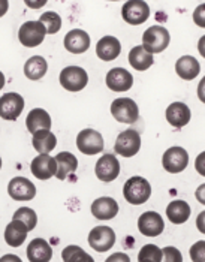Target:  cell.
I'll return each instance as SVG.
<instances>
[{
  "mask_svg": "<svg viewBox=\"0 0 205 262\" xmlns=\"http://www.w3.org/2000/svg\"><path fill=\"white\" fill-rule=\"evenodd\" d=\"M123 196L132 205H141L150 200L151 186L144 177H130L123 186Z\"/></svg>",
  "mask_w": 205,
  "mask_h": 262,
  "instance_id": "cell-1",
  "label": "cell"
},
{
  "mask_svg": "<svg viewBox=\"0 0 205 262\" xmlns=\"http://www.w3.org/2000/svg\"><path fill=\"white\" fill-rule=\"evenodd\" d=\"M169 32L162 27V26H151L148 27L143 35V47L144 50L148 54H157L166 50V47L169 45Z\"/></svg>",
  "mask_w": 205,
  "mask_h": 262,
  "instance_id": "cell-2",
  "label": "cell"
},
{
  "mask_svg": "<svg viewBox=\"0 0 205 262\" xmlns=\"http://www.w3.org/2000/svg\"><path fill=\"white\" fill-rule=\"evenodd\" d=\"M111 114L114 119L120 123L132 124L138 120L140 117V110L136 102L130 98H119L111 103Z\"/></svg>",
  "mask_w": 205,
  "mask_h": 262,
  "instance_id": "cell-3",
  "label": "cell"
},
{
  "mask_svg": "<svg viewBox=\"0 0 205 262\" xmlns=\"http://www.w3.org/2000/svg\"><path fill=\"white\" fill-rule=\"evenodd\" d=\"M140 148H141V137H140L138 130H135V129H127V130L122 132L117 137V141L114 145L116 153L123 158H132V156L138 155Z\"/></svg>",
  "mask_w": 205,
  "mask_h": 262,
  "instance_id": "cell-4",
  "label": "cell"
},
{
  "mask_svg": "<svg viewBox=\"0 0 205 262\" xmlns=\"http://www.w3.org/2000/svg\"><path fill=\"white\" fill-rule=\"evenodd\" d=\"M45 35H47L45 27L39 21H27L21 26L20 30H18V39L27 48L39 47L43 42Z\"/></svg>",
  "mask_w": 205,
  "mask_h": 262,
  "instance_id": "cell-5",
  "label": "cell"
},
{
  "mask_svg": "<svg viewBox=\"0 0 205 262\" xmlns=\"http://www.w3.org/2000/svg\"><path fill=\"white\" fill-rule=\"evenodd\" d=\"M87 82L88 75L80 66H67L60 72V84L67 92H80Z\"/></svg>",
  "mask_w": 205,
  "mask_h": 262,
  "instance_id": "cell-6",
  "label": "cell"
},
{
  "mask_svg": "<svg viewBox=\"0 0 205 262\" xmlns=\"http://www.w3.org/2000/svg\"><path fill=\"white\" fill-rule=\"evenodd\" d=\"M116 243V232L109 226H95L88 234V244L93 250L108 252Z\"/></svg>",
  "mask_w": 205,
  "mask_h": 262,
  "instance_id": "cell-7",
  "label": "cell"
},
{
  "mask_svg": "<svg viewBox=\"0 0 205 262\" xmlns=\"http://www.w3.org/2000/svg\"><path fill=\"white\" fill-rule=\"evenodd\" d=\"M77 147L82 155L93 156L99 155L103 150V138L98 130L84 129L77 137Z\"/></svg>",
  "mask_w": 205,
  "mask_h": 262,
  "instance_id": "cell-8",
  "label": "cell"
},
{
  "mask_svg": "<svg viewBox=\"0 0 205 262\" xmlns=\"http://www.w3.org/2000/svg\"><path fill=\"white\" fill-rule=\"evenodd\" d=\"M122 15L126 23L130 26H140L150 17V8L144 0H129L123 5Z\"/></svg>",
  "mask_w": 205,
  "mask_h": 262,
  "instance_id": "cell-9",
  "label": "cell"
},
{
  "mask_svg": "<svg viewBox=\"0 0 205 262\" xmlns=\"http://www.w3.org/2000/svg\"><path fill=\"white\" fill-rule=\"evenodd\" d=\"M24 110V99L18 93H6L0 98V117L3 120H17Z\"/></svg>",
  "mask_w": 205,
  "mask_h": 262,
  "instance_id": "cell-10",
  "label": "cell"
},
{
  "mask_svg": "<svg viewBox=\"0 0 205 262\" xmlns=\"http://www.w3.org/2000/svg\"><path fill=\"white\" fill-rule=\"evenodd\" d=\"M189 163V155L183 147H171L165 151L162 158V165L165 171L171 174H178L185 171Z\"/></svg>",
  "mask_w": 205,
  "mask_h": 262,
  "instance_id": "cell-11",
  "label": "cell"
},
{
  "mask_svg": "<svg viewBox=\"0 0 205 262\" xmlns=\"http://www.w3.org/2000/svg\"><path fill=\"white\" fill-rule=\"evenodd\" d=\"M95 172L101 182H114L120 174V162L116 158V155H111V153L103 155L102 158L96 162Z\"/></svg>",
  "mask_w": 205,
  "mask_h": 262,
  "instance_id": "cell-12",
  "label": "cell"
},
{
  "mask_svg": "<svg viewBox=\"0 0 205 262\" xmlns=\"http://www.w3.org/2000/svg\"><path fill=\"white\" fill-rule=\"evenodd\" d=\"M8 193L15 201H30L36 196V187L29 179L15 177L8 184Z\"/></svg>",
  "mask_w": 205,
  "mask_h": 262,
  "instance_id": "cell-13",
  "label": "cell"
},
{
  "mask_svg": "<svg viewBox=\"0 0 205 262\" xmlns=\"http://www.w3.org/2000/svg\"><path fill=\"white\" fill-rule=\"evenodd\" d=\"M162 216L156 211H145L138 219V229L145 237H159L164 232Z\"/></svg>",
  "mask_w": 205,
  "mask_h": 262,
  "instance_id": "cell-14",
  "label": "cell"
},
{
  "mask_svg": "<svg viewBox=\"0 0 205 262\" xmlns=\"http://www.w3.org/2000/svg\"><path fill=\"white\" fill-rule=\"evenodd\" d=\"M30 169L32 174L39 179V180H48L51 177L56 176L57 172V165H56V159L50 155H39L36 156L32 163H30Z\"/></svg>",
  "mask_w": 205,
  "mask_h": 262,
  "instance_id": "cell-15",
  "label": "cell"
},
{
  "mask_svg": "<svg viewBox=\"0 0 205 262\" xmlns=\"http://www.w3.org/2000/svg\"><path fill=\"white\" fill-rule=\"evenodd\" d=\"M106 85L112 92H127L133 85V77L123 68H114L106 74Z\"/></svg>",
  "mask_w": 205,
  "mask_h": 262,
  "instance_id": "cell-16",
  "label": "cell"
},
{
  "mask_svg": "<svg viewBox=\"0 0 205 262\" xmlns=\"http://www.w3.org/2000/svg\"><path fill=\"white\" fill-rule=\"evenodd\" d=\"M64 48L72 54H82L90 48V35L81 29H74L64 36Z\"/></svg>",
  "mask_w": 205,
  "mask_h": 262,
  "instance_id": "cell-17",
  "label": "cell"
},
{
  "mask_svg": "<svg viewBox=\"0 0 205 262\" xmlns=\"http://www.w3.org/2000/svg\"><path fill=\"white\" fill-rule=\"evenodd\" d=\"M119 213V204L114 198L102 196L92 204V214L99 221H111Z\"/></svg>",
  "mask_w": 205,
  "mask_h": 262,
  "instance_id": "cell-18",
  "label": "cell"
},
{
  "mask_svg": "<svg viewBox=\"0 0 205 262\" xmlns=\"http://www.w3.org/2000/svg\"><path fill=\"white\" fill-rule=\"evenodd\" d=\"M122 53V43L114 36H103L96 45V54L103 61L116 60Z\"/></svg>",
  "mask_w": 205,
  "mask_h": 262,
  "instance_id": "cell-19",
  "label": "cell"
},
{
  "mask_svg": "<svg viewBox=\"0 0 205 262\" xmlns=\"http://www.w3.org/2000/svg\"><path fill=\"white\" fill-rule=\"evenodd\" d=\"M190 110L183 102H174L166 108V120L174 127L180 129L185 127L186 124L190 121Z\"/></svg>",
  "mask_w": 205,
  "mask_h": 262,
  "instance_id": "cell-20",
  "label": "cell"
},
{
  "mask_svg": "<svg viewBox=\"0 0 205 262\" xmlns=\"http://www.w3.org/2000/svg\"><path fill=\"white\" fill-rule=\"evenodd\" d=\"M27 258L30 262H50L53 249L43 238H35L27 246Z\"/></svg>",
  "mask_w": 205,
  "mask_h": 262,
  "instance_id": "cell-21",
  "label": "cell"
},
{
  "mask_svg": "<svg viewBox=\"0 0 205 262\" xmlns=\"http://www.w3.org/2000/svg\"><path fill=\"white\" fill-rule=\"evenodd\" d=\"M26 126L30 134H36L39 130H50L51 129V117L45 110L35 108L27 114Z\"/></svg>",
  "mask_w": 205,
  "mask_h": 262,
  "instance_id": "cell-22",
  "label": "cell"
},
{
  "mask_svg": "<svg viewBox=\"0 0 205 262\" xmlns=\"http://www.w3.org/2000/svg\"><path fill=\"white\" fill-rule=\"evenodd\" d=\"M175 72L180 78L186 81L195 80L198 77V74L201 72L199 61L193 56H183L175 63Z\"/></svg>",
  "mask_w": 205,
  "mask_h": 262,
  "instance_id": "cell-23",
  "label": "cell"
},
{
  "mask_svg": "<svg viewBox=\"0 0 205 262\" xmlns=\"http://www.w3.org/2000/svg\"><path fill=\"white\" fill-rule=\"evenodd\" d=\"M56 165H57V172L56 177L59 180L67 179L71 174H74L78 168V159L75 158V155L69 153V151H62L59 153L56 158Z\"/></svg>",
  "mask_w": 205,
  "mask_h": 262,
  "instance_id": "cell-24",
  "label": "cell"
},
{
  "mask_svg": "<svg viewBox=\"0 0 205 262\" xmlns=\"http://www.w3.org/2000/svg\"><path fill=\"white\" fill-rule=\"evenodd\" d=\"M29 234L27 226L20 221H12L5 229V242L11 247H20L26 242Z\"/></svg>",
  "mask_w": 205,
  "mask_h": 262,
  "instance_id": "cell-25",
  "label": "cell"
},
{
  "mask_svg": "<svg viewBox=\"0 0 205 262\" xmlns=\"http://www.w3.org/2000/svg\"><path fill=\"white\" fill-rule=\"evenodd\" d=\"M32 144H33V148L39 155H48L57 145V138L51 130H39V132L33 134Z\"/></svg>",
  "mask_w": 205,
  "mask_h": 262,
  "instance_id": "cell-26",
  "label": "cell"
},
{
  "mask_svg": "<svg viewBox=\"0 0 205 262\" xmlns=\"http://www.w3.org/2000/svg\"><path fill=\"white\" fill-rule=\"evenodd\" d=\"M166 216L168 219L175 225H181L189 221L190 217V205L186 201H172L166 207Z\"/></svg>",
  "mask_w": 205,
  "mask_h": 262,
  "instance_id": "cell-27",
  "label": "cell"
},
{
  "mask_svg": "<svg viewBox=\"0 0 205 262\" xmlns=\"http://www.w3.org/2000/svg\"><path fill=\"white\" fill-rule=\"evenodd\" d=\"M47 69H48L47 60L42 56H33L24 64V75L30 81H38L47 74Z\"/></svg>",
  "mask_w": 205,
  "mask_h": 262,
  "instance_id": "cell-28",
  "label": "cell"
},
{
  "mask_svg": "<svg viewBox=\"0 0 205 262\" xmlns=\"http://www.w3.org/2000/svg\"><path fill=\"white\" fill-rule=\"evenodd\" d=\"M129 63L136 71H147L150 66H153L154 59L151 54H148L141 45L133 47L129 53Z\"/></svg>",
  "mask_w": 205,
  "mask_h": 262,
  "instance_id": "cell-29",
  "label": "cell"
},
{
  "mask_svg": "<svg viewBox=\"0 0 205 262\" xmlns=\"http://www.w3.org/2000/svg\"><path fill=\"white\" fill-rule=\"evenodd\" d=\"M62 258L64 262H95V259L78 246H67L62 252Z\"/></svg>",
  "mask_w": 205,
  "mask_h": 262,
  "instance_id": "cell-30",
  "label": "cell"
},
{
  "mask_svg": "<svg viewBox=\"0 0 205 262\" xmlns=\"http://www.w3.org/2000/svg\"><path fill=\"white\" fill-rule=\"evenodd\" d=\"M39 23L45 27V32L48 35H54L62 29V18L57 12H43L39 18Z\"/></svg>",
  "mask_w": 205,
  "mask_h": 262,
  "instance_id": "cell-31",
  "label": "cell"
},
{
  "mask_svg": "<svg viewBox=\"0 0 205 262\" xmlns=\"http://www.w3.org/2000/svg\"><path fill=\"white\" fill-rule=\"evenodd\" d=\"M12 221H20V222H22L27 226L29 231H32V229H35V226H36V223H38V216H36V213H35L32 208H29V207H21V208H18V210L14 213Z\"/></svg>",
  "mask_w": 205,
  "mask_h": 262,
  "instance_id": "cell-32",
  "label": "cell"
},
{
  "mask_svg": "<svg viewBox=\"0 0 205 262\" xmlns=\"http://www.w3.org/2000/svg\"><path fill=\"white\" fill-rule=\"evenodd\" d=\"M164 253L156 244H145L140 250L138 262H162Z\"/></svg>",
  "mask_w": 205,
  "mask_h": 262,
  "instance_id": "cell-33",
  "label": "cell"
},
{
  "mask_svg": "<svg viewBox=\"0 0 205 262\" xmlns=\"http://www.w3.org/2000/svg\"><path fill=\"white\" fill-rule=\"evenodd\" d=\"M162 253H164L162 262H183V255L177 247L168 246V247L162 249Z\"/></svg>",
  "mask_w": 205,
  "mask_h": 262,
  "instance_id": "cell-34",
  "label": "cell"
},
{
  "mask_svg": "<svg viewBox=\"0 0 205 262\" xmlns=\"http://www.w3.org/2000/svg\"><path fill=\"white\" fill-rule=\"evenodd\" d=\"M205 242L204 240H199L198 243H195L192 247H190V258L193 262H204L205 258Z\"/></svg>",
  "mask_w": 205,
  "mask_h": 262,
  "instance_id": "cell-35",
  "label": "cell"
},
{
  "mask_svg": "<svg viewBox=\"0 0 205 262\" xmlns=\"http://www.w3.org/2000/svg\"><path fill=\"white\" fill-rule=\"evenodd\" d=\"M105 262H130V258L126 255V253H122V252H119V253H114V255H111L108 259Z\"/></svg>",
  "mask_w": 205,
  "mask_h": 262,
  "instance_id": "cell-36",
  "label": "cell"
},
{
  "mask_svg": "<svg viewBox=\"0 0 205 262\" xmlns=\"http://www.w3.org/2000/svg\"><path fill=\"white\" fill-rule=\"evenodd\" d=\"M204 5H201L199 6V9H196V12H195V21H196V24H199L201 27H204Z\"/></svg>",
  "mask_w": 205,
  "mask_h": 262,
  "instance_id": "cell-37",
  "label": "cell"
},
{
  "mask_svg": "<svg viewBox=\"0 0 205 262\" xmlns=\"http://www.w3.org/2000/svg\"><path fill=\"white\" fill-rule=\"evenodd\" d=\"M0 262H22L17 255H5L0 258Z\"/></svg>",
  "mask_w": 205,
  "mask_h": 262,
  "instance_id": "cell-38",
  "label": "cell"
},
{
  "mask_svg": "<svg viewBox=\"0 0 205 262\" xmlns=\"http://www.w3.org/2000/svg\"><path fill=\"white\" fill-rule=\"evenodd\" d=\"M8 8H9L8 0H0V17H3L8 12Z\"/></svg>",
  "mask_w": 205,
  "mask_h": 262,
  "instance_id": "cell-39",
  "label": "cell"
},
{
  "mask_svg": "<svg viewBox=\"0 0 205 262\" xmlns=\"http://www.w3.org/2000/svg\"><path fill=\"white\" fill-rule=\"evenodd\" d=\"M47 2H39V3H32V2H26V5L27 6H32V8H41V6H43Z\"/></svg>",
  "mask_w": 205,
  "mask_h": 262,
  "instance_id": "cell-40",
  "label": "cell"
},
{
  "mask_svg": "<svg viewBox=\"0 0 205 262\" xmlns=\"http://www.w3.org/2000/svg\"><path fill=\"white\" fill-rule=\"evenodd\" d=\"M5 82H6V80H5V75H3V74L0 72V90H2L3 87H5Z\"/></svg>",
  "mask_w": 205,
  "mask_h": 262,
  "instance_id": "cell-41",
  "label": "cell"
},
{
  "mask_svg": "<svg viewBox=\"0 0 205 262\" xmlns=\"http://www.w3.org/2000/svg\"><path fill=\"white\" fill-rule=\"evenodd\" d=\"M0 168H2V158H0Z\"/></svg>",
  "mask_w": 205,
  "mask_h": 262,
  "instance_id": "cell-42",
  "label": "cell"
}]
</instances>
